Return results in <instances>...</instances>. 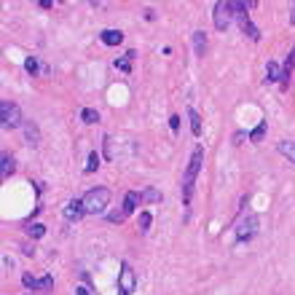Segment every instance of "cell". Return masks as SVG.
Instances as JSON below:
<instances>
[{
	"label": "cell",
	"instance_id": "6da1fadb",
	"mask_svg": "<svg viewBox=\"0 0 295 295\" xmlns=\"http://www.w3.org/2000/svg\"><path fill=\"white\" fill-rule=\"evenodd\" d=\"M202 164H204V151L196 148V151L191 153V161H188V169H186V180H183V199H186V204L191 202L193 183H196V174H199V169H202Z\"/></svg>",
	"mask_w": 295,
	"mask_h": 295
},
{
	"label": "cell",
	"instance_id": "7a4b0ae2",
	"mask_svg": "<svg viewBox=\"0 0 295 295\" xmlns=\"http://www.w3.org/2000/svg\"><path fill=\"white\" fill-rule=\"evenodd\" d=\"M81 202H83L86 215H102L105 207L110 204V191H108V188H92Z\"/></svg>",
	"mask_w": 295,
	"mask_h": 295
},
{
	"label": "cell",
	"instance_id": "3957f363",
	"mask_svg": "<svg viewBox=\"0 0 295 295\" xmlns=\"http://www.w3.org/2000/svg\"><path fill=\"white\" fill-rule=\"evenodd\" d=\"M22 121H24L22 110L14 102L3 99V102H0V124H3V129H16V126H22Z\"/></svg>",
	"mask_w": 295,
	"mask_h": 295
},
{
	"label": "cell",
	"instance_id": "277c9868",
	"mask_svg": "<svg viewBox=\"0 0 295 295\" xmlns=\"http://www.w3.org/2000/svg\"><path fill=\"white\" fill-rule=\"evenodd\" d=\"M233 16H236V14H233V3H228V0H217V3H215L212 19H215V27H217L220 32L228 30V24H231Z\"/></svg>",
	"mask_w": 295,
	"mask_h": 295
},
{
	"label": "cell",
	"instance_id": "5b68a950",
	"mask_svg": "<svg viewBox=\"0 0 295 295\" xmlns=\"http://www.w3.org/2000/svg\"><path fill=\"white\" fill-rule=\"evenodd\" d=\"M258 226H261L258 215H247V217H242L236 223V242H247V239H252L255 233H258Z\"/></svg>",
	"mask_w": 295,
	"mask_h": 295
},
{
	"label": "cell",
	"instance_id": "8992f818",
	"mask_svg": "<svg viewBox=\"0 0 295 295\" xmlns=\"http://www.w3.org/2000/svg\"><path fill=\"white\" fill-rule=\"evenodd\" d=\"M118 290H121V295H132L134 290H137V274H134V268L129 266V263L121 266V274H118Z\"/></svg>",
	"mask_w": 295,
	"mask_h": 295
},
{
	"label": "cell",
	"instance_id": "52a82bcc",
	"mask_svg": "<svg viewBox=\"0 0 295 295\" xmlns=\"http://www.w3.org/2000/svg\"><path fill=\"white\" fill-rule=\"evenodd\" d=\"M83 215H86V209H83V202L73 199V202L64 204V217H67V220H73V223H76V220L83 217Z\"/></svg>",
	"mask_w": 295,
	"mask_h": 295
},
{
	"label": "cell",
	"instance_id": "ba28073f",
	"mask_svg": "<svg viewBox=\"0 0 295 295\" xmlns=\"http://www.w3.org/2000/svg\"><path fill=\"white\" fill-rule=\"evenodd\" d=\"M99 41H102L105 46H118V43L124 41V32L121 30H102V32H99Z\"/></svg>",
	"mask_w": 295,
	"mask_h": 295
},
{
	"label": "cell",
	"instance_id": "9c48e42d",
	"mask_svg": "<svg viewBox=\"0 0 295 295\" xmlns=\"http://www.w3.org/2000/svg\"><path fill=\"white\" fill-rule=\"evenodd\" d=\"M140 202H142V196H140L137 191H129L126 196H124V212H126V215H132L134 209L140 207Z\"/></svg>",
	"mask_w": 295,
	"mask_h": 295
},
{
	"label": "cell",
	"instance_id": "30bf717a",
	"mask_svg": "<svg viewBox=\"0 0 295 295\" xmlns=\"http://www.w3.org/2000/svg\"><path fill=\"white\" fill-rule=\"evenodd\" d=\"M193 51H196V57H204V51H207V32L204 30L193 32Z\"/></svg>",
	"mask_w": 295,
	"mask_h": 295
},
{
	"label": "cell",
	"instance_id": "8fae6325",
	"mask_svg": "<svg viewBox=\"0 0 295 295\" xmlns=\"http://www.w3.org/2000/svg\"><path fill=\"white\" fill-rule=\"evenodd\" d=\"M266 81H271V83L284 81V70L279 67L277 62H268V64H266Z\"/></svg>",
	"mask_w": 295,
	"mask_h": 295
},
{
	"label": "cell",
	"instance_id": "7c38bea8",
	"mask_svg": "<svg viewBox=\"0 0 295 295\" xmlns=\"http://www.w3.org/2000/svg\"><path fill=\"white\" fill-rule=\"evenodd\" d=\"M0 164H3V167H0V174H3V180H8L14 174V169H16V161H14V156L6 153V156L0 158Z\"/></svg>",
	"mask_w": 295,
	"mask_h": 295
},
{
	"label": "cell",
	"instance_id": "4fadbf2b",
	"mask_svg": "<svg viewBox=\"0 0 295 295\" xmlns=\"http://www.w3.org/2000/svg\"><path fill=\"white\" fill-rule=\"evenodd\" d=\"M277 151L282 153L284 158H290V161L295 164V142H293V140H282V142L277 145Z\"/></svg>",
	"mask_w": 295,
	"mask_h": 295
},
{
	"label": "cell",
	"instance_id": "5bb4252c",
	"mask_svg": "<svg viewBox=\"0 0 295 295\" xmlns=\"http://www.w3.org/2000/svg\"><path fill=\"white\" fill-rule=\"evenodd\" d=\"M188 118H191V132H193V137H202V118H199V113L196 110H188Z\"/></svg>",
	"mask_w": 295,
	"mask_h": 295
},
{
	"label": "cell",
	"instance_id": "9a60e30c",
	"mask_svg": "<svg viewBox=\"0 0 295 295\" xmlns=\"http://www.w3.org/2000/svg\"><path fill=\"white\" fill-rule=\"evenodd\" d=\"M24 134H27L30 145H38V142H41V134H38V126H35L32 121H27V124H24Z\"/></svg>",
	"mask_w": 295,
	"mask_h": 295
},
{
	"label": "cell",
	"instance_id": "2e32d148",
	"mask_svg": "<svg viewBox=\"0 0 295 295\" xmlns=\"http://www.w3.org/2000/svg\"><path fill=\"white\" fill-rule=\"evenodd\" d=\"M24 231H27V236H32V239L46 236V226H43V223H30V226L24 228Z\"/></svg>",
	"mask_w": 295,
	"mask_h": 295
},
{
	"label": "cell",
	"instance_id": "e0dca14e",
	"mask_svg": "<svg viewBox=\"0 0 295 295\" xmlns=\"http://www.w3.org/2000/svg\"><path fill=\"white\" fill-rule=\"evenodd\" d=\"M81 121H83V124H97V121H99V113H97L94 108H83V110H81Z\"/></svg>",
	"mask_w": 295,
	"mask_h": 295
},
{
	"label": "cell",
	"instance_id": "ac0fdd59",
	"mask_svg": "<svg viewBox=\"0 0 295 295\" xmlns=\"http://www.w3.org/2000/svg\"><path fill=\"white\" fill-rule=\"evenodd\" d=\"M97 169H99V153L92 151L89 158H86V172H97Z\"/></svg>",
	"mask_w": 295,
	"mask_h": 295
},
{
	"label": "cell",
	"instance_id": "d6986e66",
	"mask_svg": "<svg viewBox=\"0 0 295 295\" xmlns=\"http://www.w3.org/2000/svg\"><path fill=\"white\" fill-rule=\"evenodd\" d=\"M38 282H41V279H35L32 274H22V284L30 287V290H35V293H38Z\"/></svg>",
	"mask_w": 295,
	"mask_h": 295
},
{
	"label": "cell",
	"instance_id": "ffe728a7",
	"mask_svg": "<svg viewBox=\"0 0 295 295\" xmlns=\"http://www.w3.org/2000/svg\"><path fill=\"white\" fill-rule=\"evenodd\" d=\"M151 223H153L151 212H140V231H148V228H151Z\"/></svg>",
	"mask_w": 295,
	"mask_h": 295
},
{
	"label": "cell",
	"instance_id": "44dd1931",
	"mask_svg": "<svg viewBox=\"0 0 295 295\" xmlns=\"http://www.w3.org/2000/svg\"><path fill=\"white\" fill-rule=\"evenodd\" d=\"M24 70H27L30 76H35V73H38V59H35V57H27V59H24Z\"/></svg>",
	"mask_w": 295,
	"mask_h": 295
},
{
	"label": "cell",
	"instance_id": "7402d4cb",
	"mask_svg": "<svg viewBox=\"0 0 295 295\" xmlns=\"http://www.w3.org/2000/svg\"><path fill=\"white\" fill-rule=\"evenodd\" d=\"M263 134H266V121H261V124H258V126L252 129V134H249V137H252L255 142H258V140H263Z\"/></svg>",
	"mask_w": 295,
	"mask_h": 295
},
{
	"label": "cell",
	"instance_id": "603a6c76",
	"mask_svg": "<svg viewBox=\"0 0 295 295\" xmlns=\"http://www.w3.org/2000/svg\"><path fill=\"white\" fill-rule=\"evenodd\" d=\"M54 287V279L51 277H41V282H38V293H46V290Z\"/></svg>",
	"mask_w": 295,
	"mask_h": 295
},
{
	"label": "cell",
	"instance_id": "cb8c5ba5",
	"mask_svg": "<svg viewBox=\"0 0 295 295\" xmlns=\"http://www.w3.org/2000/svg\"><path fill=\"white\" fill-rule=\"evenodd\" d=\"M145 199H148V202H161V191H156V188H148V191H145Z\"/></svg>",
	"mask_w": 295,
	"mask_h": 295
},
{
	"label": "cell",
	"instance_id": "d4e9b609",
	"mask_svg": "<svg viewBox=\"0 0 295 295\" xmlns=\"http://www.w3.org/2000/svg\"><path fill=\"white\" fill-rule=\"evenodd\" d=\"M124 217H126V212H124V209H121V212H110V215H108L110 223H121Z\"/></svg>",
	"mask_w": 295,
	"mask_h": 295
},
{
	"label": "cell",
	"instance_id": "484cf974",
	"mask_svg": "<svg viewBox=\"0 0 295 295\" xmlns=\"http://www.w3.org/2000/svg\"><path fill=\"white\" fill-rule=\"evenodd\" d=\"M116 70H121V73H129V59H126V57L118 59V62H116Z\"/></svg>",
	"mask_w": 295,
	"mask_h": 295
},
{
	"label": "cell",
	"instance_id": "4316f807",
	"mask_svg": "<svg viewBox=\"0 0 295 295\" xmlns=\"http://www.w3.org/2000/svg\"><path fill=\"white\" fill-rule=\"evenodd\" d=\"M169 126H172V132H177V129H180V116H172V118H169Z\"/></svg>",
	"mask_w": 295,
	"mask_h": 295
},
{
	"label": "cell",
	"instance_id": "83f0119b",
	"mask_svg": "<svg viewBox=\"0 0 295 295\" xmlns=\"http://www.w3.org/2000/svg\"><path fill=\"white\" fill-rule=\"evenodd\" d=\"M22 252H24V255H30V258H32V255H35V247H32V244H24V247H22Z\"/></svg>",
	"mask_w": 295,
	"mask_h": 295
},
{
	"label": "cell",
	"instance_id": "f1b7e54d",
	"mask_svg": "<svg viewBox=\"0 0 295 295\" xmlns=\"http://www.w3.org/2000/svg\"><path fill=\"white\" fill-rule=\"evenodd\" d=\"M242 140H247V134H242V132L233 134V142H236V145H242Z\"/></svg>",
	"mask_w": 295,
	"mask_h": 295
},
{
	"label": "cell",
	"instance_id": "f546056e",
	"mask_svg": "<svg viewBox=\"0 0 295 295\" xmlns=\"http://www.w3.org/2000/svg\"><path fill=\"white\" fill-rule=\"evenodd\" d=\"M105 156L113 158V153H110V137H105Z\"/></svg>",
	"mask_w": 295,
	"mask_h": 295
},
{
	"label": "cell",
	"instance_id": "4dcf8cb0",
	"mask_svg": "<svg viewBox=\"0 0 295 295\" xmlns=\"http://www.w3.org/2000/svg\"><path fill=\"white\" fill-rule=\"evenodd\" d=\"M76 293H78V295H92V293H89V290H86V287H78V290H76Z\"/></svg>",
	"mask_w": 295,
	"mask_h": 295
},
{
	"label": "cell",
	"instance_id": "1f68e13d",
	"mask_svg": "<svg viewBox=\"0 0 295 295\" xmlns=\"http://www.w3.org/2000/svg\"><path fill=\"white\" fill-rule=\"evenodd\" d=\"M290 24H295V3H293V11H290Z\"/></svg>",
	"mask_w": 295,
	"mask_h": 295
}]
</instances>
